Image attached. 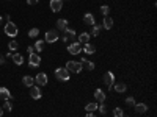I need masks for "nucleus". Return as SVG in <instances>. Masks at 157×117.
<instances>
[{
  "label": "nucleus",
  "instance_id": "33",
  "mask_svg": "<svg viewBox=\"0 0 157 117\" xmlns=\"http://www.w3.org/2000/svg\"><path fill=\"white\" fill-rule=\"evenodd\" d=\"M98 109H99V113H101V114H105V113H107V106L104 105V103H101V105L98 106Z\"/></svg>",
  "mask_w": 157,
  "mask_h": 117
},
{
  "label": "nucleus",
  "instance_id": "37",
  "mask_svg": "<svg viewBox=\"0 0 157 117\" xmlns=\"http://www.w3.org/2000/svg\"><path fill=\"white\" fill-rule=\"evenodd\" d=\"M85 117H96V116H94V114H93V113H88V114H86V116H85Z\"/></svg>",
  "mask_w": 157,
  "mask_h": 117
},
{
  "label": "nucleus",
  "instance_id": "2",
  "mask_svg": "<svg viewBox=\"0 0 157 117\" xmlns=\"http://www.w3.org/2000/svg\"><path fill=\"white\" fill-rule=\"evenodd\" d=\"M60 38V33L58 30H47L46 31V36H44V42H49V44H53L57 42Z\"/></svg>",
  "mask_w": 157,
  "mask_h": 117
},
{
  "label": "nucleus",
  "instance_id": "16",
  "mask_svg": "<svg viewBox=\"0 0 157 117\" xmlns=\"http://www.w3.org/2000/svg\"><path fill=\"white\" fill-rule=\"evenodd\" d=\"M83 22H85V25H90V27L96 25V24H94L96 20H94V16L91 14V13H86V14L83 16Z\"/></svg>",
  "mask_w": 157,
  "mask_h": 117
},
{
  "label": "nucleus",
  "instance_id": "18",
  "mask_svg": "<svg viewBox=\"0 0 157 117\" xmlns=\"http://www.w3.org/2000/svg\"><path fill=\"white\" fill-rule=\"evenodd\" d=\"M135 111H137L138 114H143V113H146L148 111V105L146 103H135Z\"/></svg>",
  "mask_w": 157,
  "mask_h": 117
},
{
  "label": "nucleus",
  "instance_id": "4",
  "mask_svg": "<svg viewBox=\"0 0 157 117\" xmlns=\"http://www.w3.org/2000/svg\"><path fill=\"white\" fill-rule=\"evenodd\" d=\"M5 34H6V36H10V38H16L17 36V27L13 22H10V20L5 25Z\"/></svg>",
  "mask_w": 157,
  "mask_h": 117
},
{
  "label": "nucleus",
  "instance_id": "23",
  "mask_svg": "<svg viewBox=\"0 0 157 117\" xmlns=\"http://www.w3.org/2000/svg\"><path fill=\"white\" fill-rule=\"evenodd\" d=\"M113 87H115V91H116V92L122 94V92H126L127 84H124V83H118V84H113Z\"/></svg>",
  "mask_w": 157,
  "mask_h": 117
},
{
  "label": "nucleus",
  "instance_id": "36",
  "mask_svg": "<svg viewBox=\"0 0 157 117\" xmlns=\"http://www.w3.org/2000/svg\"><path fill=\"white\" fill-rule=\"evenodd\" d=\"M2 64H5V56L0 53V66H2Z\"/></svg>",
  "mask_w": 157,
  "mask_h": 117
},
{
  "label": "nucleus",
  "instance_id": "6",
  "mask_svg": "<svg viewBox=\"0 0 157 117\" xmlns=\"http://www.w3.org/2000/svg\"><path fill=\"white\" fill-rule=\"evenodd\" d=\"M63 33H65L63 34V41H65V42H68V41H72V42H74V39L77 38V33L74 31L72 28H66Z\"/></svg>",
  "mask_w": 157,
  "mask_h": 117
},
{
  "label": "nucleus",
  "instance_id": "39",
  "mask_svg": "<svg viewBox=\"0 0 157 117\" xmlns=\"http://www.w3.org/2000/svg\"><path fill=\"white\" fill-rule=\"evenodd\" d=\"M0 24H2V16H0Z\"/></svg>",
  "mask_w": 157,
  "mask_h": 117
},
{
  "label": "nucleus",
  "instance_id": "29",
  "mask_svg": "<svg viewBox=\"0 0 157 117\" xmlns=\"http://www.w3.org/2000/svg\"><path fill=\"white\" fill-rule=\"evenodd\" d=\"M113 116L115 117H124V111H122L121 108H115L113 109Z\"/></svg>",
  "mask_w": 157,
  "mask_h": 117
},
{
  "label": "nucleus",
  "instance_id": "30",
  "mask_svg": "<svg viewBox=\"0 0 157 117\" xmlns=\"http://www.w3.org/2000/svg\"><path fill=\"white\" fill-rule=\"evenodd\" d=\"M2 109H3V111H11V109H13V106H11L10 100H5V101H3V106H2Z\"/></svg>",
  "mask_w": 157,
  "mask_h": 117
},
{
  "label": "nucleus",
  "instance_id": "22",
  "mask_svg": "<svg viewBox=\"0 0 157 117\" xmlns=\"http://www.w3.org/2000/svg\"><path fill=\"white\" fill-rule=\"evenodd\" d=\"M11 58H13V61H14V64L22 66L24 58H22V55H20V53H13V55H11Z\"/></svg>",
  "mask_w": 157,
  "mask_h": 117
},
{
  "label": "nucleus",
  "instance_id": "15",
  "mask_svg": "<svg viewBox=\"0 0 157 117\" xmlns=\"http://www.w3.org/2000/svg\"><path fill=\"white\" fill-rule=\"evenodd\" d=\"M80 63H82V67H85L86 70H90V72H91V70H94V63H93V61L82 58V61H80Z\"/></svg>",
  "mask_w": 157,
  "mask_h": 117
},
{
  "label": "nucleus",
  "instance_id": "26",
  "mask_svg": "<svg viewBox=\"0 0 157 117\" xmlns=\"http://www.w3.org/2000/svg\"><path fill=\"white\" fill-rule=\"evenodd\" d=\"M33 47H35L36 52H43V50H44V41H36Z\"/></svg>",
  "mask_w": 157,
  "mask_h": 117
},
{
  "label": "nucleus",
  "instance_id": "8",
  "mask_svg": "<svg viewBox=\"0 0 157 117\" xmlns=\"http://www.w3.org/2000/svg\"><path fill=\"white\" fill-rule=\"evenodd\" d=\"M49 6L53 13H58V11L63 10V0H50Z\"/></svg>",
  "mask_w": 157,
  "mask_h": 117
},
{
  "label": "nucleus",
  "instance_id": "20",
  "mask_svg": "<svg viewBox=\"0 0 157 117\" xmlns=\"http://www.w3.org/2000/svg\"><path fill=\"white\" fill-rule=\"evenodd\" d=\"M22 83H24L27 87H32L33 84H35V78L30 77V75H25V77L22 78Z\"/></svg>",
  "mask_w": 157,
  "mask_h": 117
},
{
  "label": "nucleus",
  "instance_id": "25",
  "mask_svg": "<svg viewBox=\"0 0 157 117\" xmlns=\"http://www.w3.org/2000/svg\"><path fill=\"white\" fill-rule=\"evenodd\" d=\"M102 27L101 25H93V28H91V33H90V36H94V38H98L99 36V31H101Z\"/></svg>",
  "mask_w": 157,
  "mask_h": 117
},
{
  "label": "nucleus",
  "instance_id": "32",
  "mask_svg": "<svg viewBox=\"0 0 157 117\" xmlns=\"http://www.w3.org/2000/svg\"><path fill=\"white\" fill-rule=\"evenodd\" d=\"M126 105L127 106H135V98L134 97H127L126 98Z\"/></svg>",
  "mask_w": 157,
  "mask_h": 117
},
{
  "label": "nucleus",
  "instance_id": "3",
  "mask_svg": "<svg viewBox=\"0 0 157 117\" xmlns=\"http://www.w3.org/2000/svg\"><path fill=\"white\" fill-rule=\"evenodd\" d=\"M55 77H57V80H60V81H69L71 73L68 72L65 67H58V69H55Z\"/></svg>",
  "mask_w": 157,
  "mask_h": 117
},
{
  "label": "nucleus",
  "instance_id": "17",
  "mask_svg": "<svg viewBox=\"0 0 157 117\" xmlns=\"http://www.w3.org/2000/svg\"><path fill=\"white\" fill-rule=\"evenodd\" d=\"M102 27H104L105 30H110L112 27H113V19L110 17V16H104V20H102Z\"/></svg>",
  "mask_w": 157,
  "mask_h": 117
},
{
  "label": "nucleus",
  "instance_id": "5",
  "mask_svg": "<svg viewBox=\"0 0 157 117\" xmlns=\"http://www.w3.org/2000/svg\"><path fill=\"white\" fill-rule=\"evenodd\" d=\"M102 81H104V84H105L108 89L113 87V84H115V75H113V72H105Z\"/></svg>",
  "mask_w": 157,
  "mask_h": 117
},
{
  "label": "nucleus",
  "instance_id": "31",
  "mask_svg": "<svg viewBox=\"0 0 157 117\" xmlns=\"http://www.w3.org/2000/svg\"><path fill=\"white\" fill-rule=\"evenodd\" d=\"M38 34H39V30H38V28H32V30L29 31V36H30V38H38Z\"/></svg>",
  "mask_w": 157,
  "mask_h": 117
},
{
  "label": "nucleus",
  "instance_id": "38",
  "mask_svg": "<svg viewBox=\"0 0 157 117\" xmlns=\"http://www.w3.org/2000/svg\"><path fill=\"white\" fill-rule=\"evenodd\" d=\"M2 116H3V109H2V108H0V117H2Z\"/></svg>",
  "mask_w": 157,
  "mask_h": 117
},
{
  "label": "nucleus",
  "instance_id": "35",
  "mask_svg": "<svg viewBox=\"0 0 157 117\" xmlns=\"http://www.w3.org/2000/svg\"><path fill=\"white\" fill-rule=\"evenodd\" d=\"M38 2H39V0H27V3H29V5H32V6H33V5H36Z\"/></svg>",
  "mask_w": 157,
  "mask_h": 117
},
{
  "label": "nucleus",
  "instance_id": "28",
  "mask_svg": "<svg viewBox=\"0 0 157 117\" xmlns=\"http://www.w3.org/2000/svg\"><path fill=\"white\" fill-rule=\"evenodd\" d=\"M101 13H102L104 16H110V6L102 5V6H101Z\"/></svg>",
  "mask_w": 157,
  "mask_h": 117
},
{
  "label": "nucleus",
  "instance_id": "34",
  "mask_svg": "<svg viewBox=\"0 0 157 117\" xmlns=\"http://www.w3.org/2000/svg\"><path fill=\"white\" fill-rule=\"evenodd\" d=\"M27 52H29V53H35V47H33V45H29V47H27Z\"/></svg>",
  "mask_w": 157,
  "mask_h": 117
},
{
  "label": "nucleus",
  "instance_id": "24",
  "mask_svg": "<svg viewBox=\"0 0 157 117\" xmlns=\"http://www.w3.org/2000/svg\"><path fill=\"white\" fill-rule=\"evenodd\" d=\"M86 113H94L98 109V101H93V103H88V105L85 106Z\"/></svg>",
  "mask_w": 157,
  "mask_h": 117
},
{
  "label": "nucleus",
  "instance_id": "7",
  "mask_svg": "<svg viewBox=\"0 0 157 117\" xmlns=\"http://www.w3.org/2000/svg\"><path fill=\"white\" fill-rule=\"evenodd\" d=\"M68 52H69L71 55H79L82 52V44L80 42H71L69 45H68Z\"/></svg>",
  "mask_w": 157,
  "mask_h": 117
},
{
  "label": "nucleus",
  "instance_id": "9",
  "mask_svg": "<svg viewBox=\"0 0 157 117\" xmlns=\"http://www.w3.org/2000/svg\"><path fill=\"white\" fill-rule=\"evenodd\" d=\"M39 64H41V58H39V55H36V53H30L29 66H30V67H38Z\"/></svg>",
  "mask_w": 157,
  "mask_h": 117
},
{
  "label": "nucleus",
  "instance_id": "27",
  "mask_svg": "<svg viewBox=\"0 0 157 117\" xmlns=\"http://www.w3.org/2000/svg\"><path fill=\"white\" fill-rule=\"evenodd\" d=\"M17 47H19L17 41H14V39H13L11 42L8 44V50H10V52H14V50H17Z\"/></svg>",
  "mask_w": 157,
  "mask_h": 117
},
{
  "label": "nucleus",
  "instance_id": "21",
  "mask_svg": "<svg viewBox=\"0 0 157 117\" xmlns=\"http://www.w3.org/2000/svg\"><path fill=\"white\" fill-rule=\"evenodd\" d=\"M57 28H58L60 31H65V30L68 28V20H66V19H58V20H57Z\"/></svg>",
  "mask_w": 157,
  "mask_h": 117
},
{
  "label": "nucleus",
  "instance_id": "11",
  "mask_svg": "<svg viewBox=\"0 0 157 117\" xmlns=\"http://www.w3.org/2000/svg\"><path fill=\"white\" fill-rule=\"evenodd\" d=\"M41 95H43V94H41V89H39L38 86H32V87H30V97H32V98L39 100Z\"/></svg>",
  "mask_w": 157,
  "mask_h": 117
},
{
  "label": "nucleus",
  "instance_id": "14",
  "mask_svg": "<svg viewBox=\"0 0 157 117\" xmlns=\"http://www.w3.org/2000/svg\"><path fill=\"white\" fill-rule=\"evenodd\" d=\"M0 98H2L3 101H5V100H11V92H10V89L0 87Z\"/></svg>",
  "mask_w": 157,
  "mask_h": 117
},
{
  "label": "nucleus",
  "instance_id": "12",
  "mask_svg": "<svg viewBox=\"0 0 157 117\" xmlns=\"http://www.w3.org/2000/svg\"><path fill=\"white\" fill-rule=\"evenodd\" d=\"M94 98H96L98 103H104L105 101V92L102 89H96L94 91Z\"/></svg>",
  "mask_w": 157,
  "mask_h": 117
},
{
  "label": "nucleus",
  "instance_id": "13",
  "mask_svg": "<svg viewBox=\"0 0 157 117\" xmlns=\"http://www.w3.org/2000/svg\"><path fill=\"white\" fill-rule=\"evenodd\" d=\"M82 50H83L86 55H93L94 52H96V47H94L93 44L86 42V44H82Z\"/></svg>",
  "mask_w": 157,
  "mask_h": 117
},
{
  "label": "nucleus",
  "instance_id": "10",
  "mask_svg": "<svg viewBox=\"0 0 157 117\" xmlns=\"http://www.w3.org/2000/svg\"><path fill=\"white\" fill-rule=\"evenodd\" d=\"M35 81H36V84H41V86H47V81H49V78H47V75H46L44 72H39V73L36 75Z\"/></svg>",
  "mask_w": 157,
  "mask_h": 117
},
{
  "label": "nucleus",
  "instance_id": "1",
  "mask_svg": "<svg viewBox=\"0 0 157 117\" xmlns=\"http://www.w3.org/2000/svg\"><path fill=\"white\" fill-rule=\"evenodd\" d=\"M65 69H66V70L69 72V73H71V72H74V73H80L83 67H82V63H80V61H68Z\"/></svg>",
  "mask_w": 157,
  "mask_h": 117
},
{
  "label": "nucleus",
  "instance_id": "19",
  "mask_svg": "<svg viewBox=\"0 0 157 117\" xmlns=\"http://www.w3.org/2000/svg\"><path fill=\"white\" fill-rule=\"evenodd\" d=\"M77 42H80V44H86V42H90V33H80L79 34V41Z\"/></svg>",
  "mask_w": 157,
  "mask_h": 117
}]
</instances>
